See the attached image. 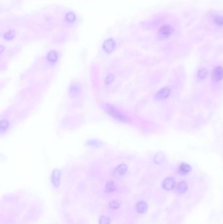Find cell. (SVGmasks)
Returning a JSON list of instances; mask_svg holds the SVG:
<instances>
[{
    "label": "cell",
    "instance_id": "obj_1",
    "mask_svg": "<svg viewBox=\"0 0 223 224\" xmlns=\"http://www.w3.org/2000/svg\"><path fill=\"white\" fill-rule=\"evenodd\" d=\"M106 111L111 116L113 117L114 118L116 119H118L119 121H124V122L129 121V119H128V117H125L123 114H121L119 110H117L116 109H115V108H114L113 107H111V106H107Z\"/></svg>",
    "mask_w": 223,
    "mask_h": 224
},
{
    "label": "cell",
    "instance_id": "obj_2",
    "mask_svg": "<svg viewBox=\"0 0 223 224\" xmlns=\"http://www.w3.org/2000/svg\"><path fill=\"white\" fill-rule=\"evenodd\" d=\"M174 32V29L170 24H165L160 27L159 29V35L162 38H167L170 37L173 32Z\"/></svg>",
    "mask_w": 223,
    "mask_h": 224
},
{
    "label": "cell",
    "instance_id": "obj_3",
    "mask_svg": "<svg viewBox=\"0 0 223 224\" xmlns=\"http://www.w3.org/2000/svg\"><path fill=\"white\" fill-rule=\"evenodd\" d=\"M211 77L215 82H219L223 79V68L221 66L215 68L211 74Z\"/></svg>",
    "mask_w": 223,
    "mask_h": 224
},
{
    "label": "cell",
    "instance_id": "obj_4",
    "mask_svg": "<svg viewBox=\"0 0 223 224\" xmlns=\"http://www.w3.org/2000/svg\"><path fill=\"white\" fill-rule=\"evenodd\" d=\"M115 47L116 43L113 39H109V40L105 41L103 45V50L107 53H111V52H113Z\"/></svg>",
    "mask_w": 223,
    "mask_h": 224
},
{
    "label": "cell",
    "instance_id": "obj_5",
    "mask_svg": "<svg viewBox=\"0 0 223 224\" xmlns=\"http://www.w3.org/2000/svg\"><path fill=\"white\" fill-rule=\"evenodd\" d=\"M171 93V90L168 87L162 88L159 90L155 95V98L157 100H164L168 98Z\"/></svg>",
    "mask_w": 223,
    "mask_h": 224
},
{
    "label": "cell",
    "instance_id": "obj_6",
    "mask_svg": "<svg viewBox=\"0 0 223 224\" xmlns=\"http://www.w3.org/2000/svg\"><path fill=\"white\" fill-rule=\"evenodd\" d=\"M175 186V181L173 178H167L162 182V187L167 190V191H170L174 188Z\"/></svg>",
    "mask_w": 223,
    "mask_h": 224
},
{
    "label": "cell",
    "instance_id": "obj_7",
    "mask_svg": "<svg viewBox=\"0 0 223 224\" xmlns=\"http://www.w3.org/2000/svg\"><path fill=\"white\" fill-rule=\"evenodd\" d=\"M60 172L59 170L56 169L53 170L52 173V176H51V181L53 186L56 187H58L60 186Z\"/></svg>",
    "mask_w": 223,
    "mask_h": 224
},
{
    "label": "cell",
    "instance_id": "obj_8",
    "mask_svg": "<svg viewBox=\"0 0 223 224\" xmlns=\"http://www.w3.org/2000/svg\"><path fill=\"white\" fill-rule=\"evenodd\" d=\"M191 166L187 163H182L179 167V173L181 175H186L191 171Z\"/></svg>",
    "mask_w": 223,
    "mask_h": 224
},
{
    "label": "cell",
    "instance_id": "obj_9",
    "mask_svg": "<svg viewBox=\"0 0 223 224\" xmlns=\"http://www.w3.org/2000/svg\"><path fill=\"white\" fill-rule=\"evenodd\" d=\"M136 210L139 214H143L147 210V205L144 201H139L136 205Z\"/></svg>",
    "mask_w": 223,
    "mask_h": 224
},
{
    "label": "cell",
    "instance_id": "obj_10",
    "mask_svg": "<svg viewBox=\"0 0 223 224\" xmlns=\"http://www.w3.org/2000/svg\"><path fill=\"white\" fill-rule=\"evenodd\" d=\"M127 171V166L125 164L119 165L115 169V174L118 176H123Z\"/></svg>",
    "mask_w": 223,
    "mask_h": 224
},
{
    "label": "cell",
    "instance_id": "obj_11",
    "mask_svg": "<svg viewBox=\"0 0 223 224\" xmlns=\"http://www.w3.org/2000/svg\"><path fill=\"white\" fill-rule=\"evenodd\" d=\"M81 92L80 87L77 84H74L69 88V94L71 97H76L78 94H79Z\"/></svg>",
    "mask_w": 223,
    "mask_h": 224
},
{
    "label": "cell",
    "instance_id": "obj_12",
    "mask_svg": "<svg viewBox=\"0 0 223 224\" xmlns=\"http://www.w3.org/2000/svg\"><path fill=\"white\" fill-rule=\"evenodd\" d=\"M115 189H116V187H115V185L114 183V182L112 181V180H109L107 183L106 186H105V191L106 193H109L113 192L115 190Z\"/></svg>",
    "mask_w": 223,
    "mask_h": 224
},
{
    "label": "cell",
    "instance_id": "obj_13",
    "mask_svg": "<svg viewBox=\"0 0 223 224\" xmlns=\"http://www.w3.org/2000/svg\"><path fill=\"white\" fill-rule=\"evenodd\" d=\"M187 189V184L185 182H181L177 184V190L179 193H184Z\"/></svg>",
    "mask_w": 223,
    "mask_h": 224
},
{
    "label": "cell",
    "instance_id": "obj_14",
    "mask_svg": "<svg viewBox=\"0 0 223 224\" xmlns=\"http://www.w3.org/2000/svg\"><path fill=\"white\" fill-rule=\"evenodd\" d=\"M47 58H48V61L51 62H52V63H54V62H57V60H58V55H57V52L54 51H52L50 52L48 54Z\"/></svg>",
    "mask_w": 223,
    "mask_h": 224
},
{
    "label": "cell",
    "instance_id": "obj_15",
    "mask_svg": "<svg viewBox=\"0 0 223 224\" xmlns=\"http://www.w3.org/2000/svg\"><path fill=\"white\" fill-rule=\"evenodd\" d=\"M120 205H121V203L118 200H114L111 201V202L109 203V205L110 208L111 209H113V210H116V209H119L120 207Z\"/></svg>",
    "mask_w": 223,
    "mask_h": 224
},
{
    "label": "cell",
    "instance_id": "obj_16",
    "mask_svg": "<svg viewBox=\"0 0 223 224\" xmlns=\"http://www.w3.org/2000/svg\"><path fill=\"white\" fill-rule=\"evenodd\" d=\"M213 22L218 26H223V15L216 16L213 18Z\"/></svg>",
    "mask_w": 223,
    "mask_h": 224
},
{
    "label": "cell",
    "instance_id": "obj_17",
    "mask_svg": "<svg viewBox=\"0 0 223 224\" xmlns=\"http://www.w3.org/2000/svg\"><path fill=\"white\" fill-rule=\"evenodd\" d=\"M154 159V161H155L156 163L160 164V163H162V162L164 160V155L163 153H157V155H155Z\"/></svg>",
    "mask_w": 223,
    "mask_h": 224
},
{
    "label": "cell",
    "instance_id": "obj_18",
    "mask_svg": "<svg viewBox=\"0 0 223 224\" xmlns=\"http://www.w3.org/2000/svg\"><path fill=\"white\" fill-rule=\"evenodd\" d=\"M198 77L201 80H204L208 75V70L205 68H202L198 71Z\"/></svg>",
    "mask_w": 223,
    "mask_h": 224
},
{
    "label": "cell",
    "instance_id": "obj_19",
    "mask_svg": "<svg viewBox=\"0 0 223 224\" xmlns=\"http://www.w3.org/2000/svg\"><path fill=\"white\" fill-rule=\"evenodd\" d=\"M65 20L68 22H73L76 20V16L74 13L69 12L65 15Z\"/></svg>",
    "mask_w": 223,
    "mask_h": 224
},
{
    "label": "cell",
    "instance_id": "obj_20",
    "mask_svg": "<svg viewBox=\"0 0 223 224\" xmlns=\"http://www.w3.org/2000/svg\"><path fill=\"white\" fill-rule=\"evenodd\" d=\"M111 220L107 216H102L99 219V224H110Z\"/></svg>",
    "mask_w": 223,
    "mask_h": 224
},
{
    "label": "cell",
    "instance_id": "obj_21",
    "mask_svg": "<svg viewBox=\"0 0 223 224\" xmlns=\"http://www.w3.org/2000/svg\"><path fill=\"white\" fill-rule=\"evenodd\" d=\"M14 35H15V32L13 30L9 31L5 34V38L6 39V40H11V39L14 37Z\"/></svg>",
    "mask_w": 223,
    "mask_h": 224
},
{
    "label": "cell",
    "instance_id": "obj_22",
    "mask_svg": "<svg viewBox=\"0 0 223 224\" xmlns=\"http://www.w3.org/2000/svg\"><path fill=\"white\" fill-rule=\"evenodd\" d=\"M8 126H9V123H8L7 121H6V120L2 121L1 123V131H3V130L7 129Z\"/></svg>",
    "mask_w": 223,
    "mask_h": 224
}]
</instances>
